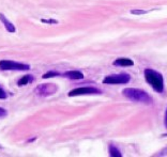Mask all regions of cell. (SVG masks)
Returning <instances> with one entry per match:
<instances>
[{"label": "cell", "mask_w": 167, "mask_h": 157, "mask_svg": "<svg viewBox=\"0 0 167 157\" xmlns=\"http://www.w3.org/2000/svg\"><path fill=\"white\" fill-rule=\"evenodd\" d=\"M0 68L2 71H28L30 70V65L10 60H2L0 61Z\"/></svg>", "instance_id": "cell-3"}, {"label": "cell", "mask_w": 167, "mask_h": 157, "mask_svg": "<svg viewBox=\"0 0 167 157\" xmlns=\"http://www.w3.org/2000/svg\"><path fill=\"white\" fill-rule=\"evenodd\" d=\"M114 65H119V66H133L134 62L128 58H119V59L115 60Z\"/></svg>", "instance_id": "cell-8"}, {"label": "cell", "mask_w": 167, "mask_h": 157, "mask_svg": "<svg viewBox=\"0 0 167 157\" xmlns=\"http://www.w3.org/2000/svg\"><path fill=\"white\" fill-rule=\"evenodd\" d=\"M122 93L125 97L131 99L133 102L143 103V104H147L150 105L152 103L151 97L149 96L147 92L140 90V89H135V88H126L122 91Z\"/></svg>", "instance_id": "cell-2"}, {"label": "cell", "mask_w": 167, "mask_h": 157, "mask_svg": "<svg viewBox=\"0 0 167 157\" xmlns=\"http://www.w3.org/2000/svg\"><path fill=\"white\" fill-rule=\"evenodd\" d=\"M149 11H146V10H132L131 13L133 15H143V14H147Z\"/></svg>", "instance_id": "cell-12"}, {"label": "cell", "mask_w": 167, "mask_h": 157, "mask_svg": "<svg viewBox=\"0 0 167 157\" xmlns=\"http://www.w3.org/2000/svg\"><path fill=\"white\" fill-rule=\"evenodd\" d=\"M0 20L2 21V24L4 25V27H5V29H7V31L8 32H15V27H14V25L12 24L11 21H9V19L5 17V16L2 14V13H0Z\"/></svg>", "instance_id": "cell-7"}, {"label": "cell", "mask_w": 167, "mask_h": 157, "mask_svg": "<svg viewBox=\"0 0 167 157\" xmlns=\"http://www.w3.org/2000/svg\"><path fill=\"white\" fill-rule=\"evenodd\" d=\"M64 76L70 79H82L84 78V74L79 71H69L64 73Z\"/></svg>", "instance_id": "cell-9"}, {"label": "cell", "mask_w": 167, "mask_h": 157, "mask_svg": "<svg viewBox=\"0 0 167 157\" xmlns=\"http://www.w3.org/2000/svg\"><path fill=\"white\" fill-rule=\"evenodd\" d=\"M130 75L128 74H118L106 76L103 80L105 85H124L130 81Z\"/></svg>", "instance_id": "cell-4"}, {"label": "cell", "mask_w": 167, "mask_h": 157, "mask_svg": "<svg viewBox=\"0 0 167 157\" xmlns=\"http://www.w3.org/2000/svg\"><path fill=\"white\" fill-rule=\"evenodd\" d=\"M7 114H8L7 110L4 109V108H1V107H0V119L4 118V117H7Z\"/></svg>", "instance_id": "cell-16"}, {"label": "cell", "mask_w": 167, "mask_h": 157, "mask_svg": "<svg viewBox=\"0 0 167 157\" xmlns=\"http://www.w3.org/2000/svg\"><path fill=\"white\" fill-rule=\"evenodd\" d=\"M8 97V94H7V92L0 87V99H5V98Z\"/></svg>", "instance_id": "cell-14"}, {"label": "cell", "mask_w": 167, "mask_h": 157, "mask_svg": "<svg viewBox=\"0 0 167 157\" xmlns=\"http://www.w3.org/2000/svg\"><path fill=\"white\" fill-rule=\"evenodd\" d=\"M101 92L99 89L93 88V87H80V88H76L74 90L69 92V96L73 97V96H78V95H89V94H100Z\"/></svg>", "instance_id": "cell-6"}, {"label": "cell", "mask_w": 167, "mask_h": 157, "mask_svg": "<svg viewBox=\"0 0 167 157\" xmlns=\"http://www.w3.org/2000/svg\"><path fill=\"white\" fill-rule=\"evenodd\" d=\"M32 80H33V77H32L31 75H26V76L22 77V78L18 80L17 85H18L20 87L26 86V85H28V83H32Z\"/></svg>", "instance_id": "cell-10"}, {"label": "cell", "mask_w": 167, "mask_h": 157, "mask_svg": "<svg viewBox=\"0 0 167 157\" xmlns=\"http://www.w3.org/2000/svg\"><path fill=\"white\" fill-rule=\"evenodd\" d=\"M55 76H59V73H57V72H48V73L43 75V78H51V77H55Z\"/></svg>", "instance_id": "cell-13"}, {"label": "cell", "mask_w": 167, "mask_h": 157, "mask_svg": "<svg viewBox=\"0 0 167 157\" xmlns=\"http://www.w3.org/2000/svg\"><path fill=\"white\" fill-rule=\"evenodd\" d=\"M159 155H160V156H161V155H162V156H164V155H167V148H166V149H164L163 151H162V152L159 154Z\"/></svg>", "instance_id": "cell-17"}, {"label": "cell", "mask_w": 167, "mask_h": 157, "mask_svg": "<svg viewBox=\"0 0 167 157\" xmlns=\"http://www.w3.org/2000/svg\"><path fill=\"white\" fill-rule=\"evenodd\" d=\"M145 78L146 81L153 88V90H156L159 93H162L164 91V78L159 72L147 68L145 70Z\"/></svg>", "instance_id": "cell-1"}, {"label": "cell", "mask_w": 167, "mask_h": 157, "mask_svg": "<svg viewBox=\"0 0 167 157\" xmlns=\"http://www.w3.org/2000/svg\"><path fill=\"white\" fill-rule=\"evenodd\" d=\"M41 21L45 24H58V21L55 19H41Z\"/></svg>", "instance_id": "cell-15"}, {"label": "cell", "mask_w": 167, "mask_h": 157, "mask_svg": "<svg viewBox=\"0 0 167 157\" xmlns=\"http://www.w3.org/2000/svg\"><path fill=\"white\" fill-rule=\"evenodd\" d=\"M164 122H165V126H166L167 128V108H166V112H165V120H164Z\"/></svg>", "instance_id": "cell-18"}, {"label": "cell", "mask_w": 167, "mask_h": 157, "mask_svg": "<svg viewBox=\"0 0 167 157\" xmlns=\"http://www.w3.org/2000/svg\"><path fill=\"white\" fill-rule=\"evenodd\" d=\"M109 155L113 156V157H121L122 156L120 150L118 149L117 146H115L114 144L109 145Z\"/></svg>", "instance_id": "cell-11"}, {"label": "cell", "mask_w": 167, "mask_h": 157, "mask_svg": "<svg viewBox=\"0 0 167 157\" xmlns=\"http://www.w3.org/2000/svg\"><path fill=\"white\" fill-rule=\"evenodd\" d=\"M58 90V88L54 83H45V85H40L35 89V93L40 96H49L55 94Z\"/></svg>", "instance_id": "cell-5"}]
</instances>
